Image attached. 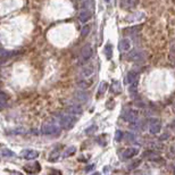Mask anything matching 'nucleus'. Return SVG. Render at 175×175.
<instances>
[{
    "label": "nucleus",
    "instance_id": "nucleus-8",
    "mask_svg": "<svg viewBox=\"0 0 175 175\" xmlns=\"http://www.w3.org/2000/svg\"><path fill=\"white\" fill-rule=\"evenodd\" d=\"M138 153H139V148H137V147L126 148L122 152V158L123 159H131V158L137 156Z\"/></svg>",
    "mask_w": 175,
    "mask_h": 175
},
{
    "label": "nucleus",
    "instance_id": "nucleus-5",
    "mask_svg": "<svg viewBox=\"0 0 175 175\" xmlns=\"http://www.w3.org/2000/svg\"><path fill=\"white\" fill-rule=\"evenodd\" d=\"M162 130V122L158 118L149 119V132L151 134H158Z\"/></svg>",
    "mask_w": 175,
    "mask_h": 175
},
{
    "label": "nucleus",
    "instance_id": "nucleus-6",
    "mask_svg": "<svg viewBox=\"0 0 175 175\" xmlns=\"http://www.w3.org/2000/svg\"><path fill=\"white\" fill-rule=\"evenodd\" d=\"M94 73V66L93 65H85L81 69V72L78 74L80 80H85V78H91Z\"/></svg>",
    "mask_w": 175,
    "mask_h": 175
},
{
    "label": "nucleus",
    "instance_id": "nucleus-28",
    "mask_svg": "<svg viewBox=\"0 0 175 175\" xmlns=\"http://www.w3.org/2000/svg\"><path fill=\"white\" fill-rule=\"evenodd\" d=\"M119 90H121V89H119V83L117 81L114 82V85H112V92H114V93H117V92H119Z\"/></svg>",
    "mask_w": 175,
    "mask_h": 175
},
{
    "label": "nucleus",
    "instance_id": "nucleus-30",
    "mask_svg": "<svg viewBox=\"0 0 175 175\" xmlns=\"http://www.w3.org/2000/svg\"><path fill=\"white\" fill-rule=\"evenodd\" d=\"M96 128H97V126H96V125H92V126H90V128H87V131H85V133H87V134H91V133H93Z\"/></svg>",
    "mask_w": 175,
    "mask_h": 175
},
{
    "label": "nucleus",
    "instance_id": "nucleus-23",
    "mask_svg": "<svg viewBox=\"0 0 175 175\" xmlns=\"http://www.w3.org/2000/svg\"><path fill=\"white\" fill-rule=\"evenodd\" d=\"M6 102H7L6 94L2 93V92H0V109H2L3 107L6 106Z\"/></svg>",
    "mask_w": 175,
    "mask_h": 175
},
{
    "label": "nucleus",
    "instance_id": "nucleus-14",
    "mask_svg": "<svg viewBox=\"0 0 175 175\" xmlns=\"http://www.w3.org/2000/svg\"><path fill=\"white\" fill-rule=\"evenodd\" d=\"M118 47H119V50H121V51H128V50L132 48V46H131V42H130L128 39H122V40L119 41Z\"/></svg>",
    "mask_w": 175,
    "mask_h": 175
},
{
    "label": "nucleus",
    "instance_id": "nucleus-18",
    "mask_svg": "<svg viewBox=\"0 0 175 175\" xmlns=\"http://www.w3.org/2000/svg\"><path fill=\"white\" fill-rule=\"evenodd\" d=\"M108 83H107L106 81H102L101 83H100V85H99V90H98V93L101 96V94H103V93H106V91L108 90Z\"/></svg>",
    "mask_w": 175,
    "mask_h": 175
},
{
    "label": "nucleus",
    "instance_id": "nucleus-16",
    "mask_svg": "<svg viewBox=\"0 0 175 175\" xmlns=\"http://www.w3.org/2000/svg\"><path fill=\"white\" fill-rule=\"evenodd\" d=\"M138 78V73L135 71H131V72H128L126 74V78H125V83H128V84H132L133 82H135Z\"/></svg>",
    "mask_w": 175,
    "mask_h": 175
},
{
    "label": "nucleus",
    "instance_id": "nucleus-2",
    "mask_svg": "<svg viewBox=\"0 0 175 175\" xmlns=\"http://www.w3.org/2000/svg\"><path fill=\"white\" fill-rule=\"evenodd\" d=\"M59 128L53 123H46L41 126V133L44 135H56L59 133Z\"/></svg>",
    "mask_w": 175,
    "mask_h": 175
},
{
    "label": "nucleus",
    "instance_id": "nucleus-27",
    "mask_svg": "<svg viewBox=\"0 0 175 175\" xmlns=\"http://www.w3.org/2000/svg\"><path fill=\"white\" fill-rule=\"evenodd\" d=\"M123 139V132L121 131V130H116L115 132V140L117 141V142H119V141Z\"/></svg>",
    "mask_w": 175,
    "mask_h": 175
},
{
    "label": "nucleus",
    "instance_id": "nucleus-7",
    "mask_svg": "<svg viewBox=\"0 0 175 175\" xmlns=\"http://www.w3.org/2000/svg\"><path fill=\"white\" fill-rule=\"evenodd\" d=\"M91 17H92V12H91V9H88V8H83L78 14V21L82 23H87L88 21H90Z\"/></svg>",
    "mask_w": 175,
    "mask_h": 175
},
{
    "label": "nucleus",
    "instance_id": "nucleus-3",
    "mask_svg": "<svg viewBox=\"0 0 175 175\" xmlns=\"http://www.w3.org/2000/svg\"><path fill=\"white\" fill-rule=\"evenodd\" d=\"M91 56H92V48H91L90 44H85L81 50L78 62H80V64H84V62H87L88 60L90 59Z\"/></svg>",
    "mask_w": 175,
    "mask_h": 175
},
{
    "label": "nucleus",
    "instance_id": "nucleus-21",
    "mask_svg": "<svg viewBox=\"0 0 175 175\" xmlns=\"http://www.w3.org/2000/svg\"><path fill=\"white\" fill-rule=\"evenodd\" d=\"M60 156V152H59V149H55L52 152L50 153L49 156V160L50 162H56L58 159V157Z\"/></svg>",
    "mask_w": 175,
    "mask_h": 175
},
{
    "label": "nucleus",
    "instance_id": "nucleus-31",
    "mask_svg": "<svg viewBox=\"0 0 175 175\" xmlns=\"http://www.w3.org/2000/svg\"><path fill=\"white\" fill-rule=\"evenodd\" d=\"M94 168V165L92 164V165H89V167H85V172H91L92 169Z\"/></svg>",
    "mask_w": 175,
    "mask_h": 175
},
{
    "label": "nucleus",
    "instance_id": "nucleus-12",
    "mask_svg": "<svg viewBox=\"0 0 175 175\" xmlns=\"http://www.w3.org/2000/svg\"><path fill=\"white\" fill-rule=\"evenodd\" d=\"M139 5V0H121V6L125 9H133Z\"/></svg>",
    "mask_w": 175,
    "mask_h": 175
},
{
    "label": "nucleus",
    "instance_id": "nucleus-29",
    "mask_svg": "<svg viewBox=\"0 0 175 175\" xmlns=\"http://www.w3.org/2000/svg\"><path fill=\"white\" fill-rule=\"evenodd\" d=\"M140 162H141V160H135L134 162H132V164H130V165H128V169H134V168H137L138 165H140Z\"/></svg>",
    "mask_w": 175,
    "mask_h": 175
},
{
    "label": "nucleus",
    "instance_id": "nucleus-33",
    "mask_svg": "<svg viewBox=\"0 0 175 175\" xmlns=\"http://www.w3.org/2000/svg\"><path fill=\"white\" fill-rule=\"evenodd\" d=\"M105 1H106V2H109V1H110V0H105Z\"/></svg>",
    "mask_w": 175,
    "mask_h": 175
},
{
    "label": "nucleus",
    "instance_id": "nucleus-10",
    "mask_svg": "<svg viewBox=\"0 0 175 175\" xmlns=\"http://www.w3.org/2000/svg\"><path fill=\"white\" fill-rule=\"evenodd\" d=\"M138 116H139V112L138 110L135 109H128V110H124V114H123V118L126 121V122H133L135 119L138 118Z\"/></svg>",
    "mask_w": 175,
    "mask_h": 175
},
{
    "label": "nucleus",
    "instance_id": "nucleus-11",
    "mask_svg": "<svg viewBox=\"0 0 175 175\" xmlns=\"http://www.w3.org/2000/svg\"><path fill=\"white\" fill-rule=\"evenodd\" d=\"M21 156L25 159H35L38 156H39V152H38L37 150H32V149H25L22 151L21 153Z\"/></svg>",
    "mask_w": 175,
    "mask_h": 175
},
{
    "label": "nucleus",
    "instance_id": "nucleus-32",
    "mask_svg": "<svg viewBox=\"0 0 175 175\" xmlns=\"http://www.w3.org/2000/svg\"><path fill=\"white\" fill-rule=\"evenodd\" d=\"M167 137H169L168 134H167V133H166V134H164V135H162V137L159 138V140H166V138Z\"/></svg>",
    "mask_w": 175,
    "mask_h": 175
},
{
    "label": "nucleus",
    "instance_id": "nucleus-26",
    "mask_svg": "<svg viewBox=\"0 0 175 175\" xmlns=\"http://www.w3.org/2000/svg\"><path fill=\"white\" fill-rule=\"evenodd\" d=\"M89 33H90V26H84L81 31V37L82 38H87Z\"/></svg>",
    "mask_w": 175,
    "mask_h": 175
},
{
    "label": "nucleus",
    "instance_id": "nucleus-9",
    "mask_svg": "<svg viewBox=\"0 0 175 175\" xmlns=\"http://www.w3.org/2000/svg\"><path fill=\"white\" fill-rule=\"evenodd\" d=\"M66 112H68V114H72V115H81L82 114V107L78 105V103H69V105H67L66 106Z\"/></svg>",
    "mask_w": 175,
    "mask_h": 175
},
{
    "label": "nucleus",
    "instance_id": "nucleus-13",
    "mask_svg": "<svg viewBox=\"0 0 175 175\" xmlns=\"http://www.w3.org/2000/svg\"><path fill=\"white\" fill-rule=\"evenodd\" d=\"M74 96L75 99L80 101V102H87L88 100H89V94L85 91H76Z\"/></svg>",
    "mask_w": 175,
    "mask_h": 175
},
{
    "label": "nucleus",
    "instance_id": "nucleus-1",
    "mask_svg": "<svg viewBox=\"0 0 175 175\" xmlns=\"http://www.w3.org/2000/svg\"><path fill=\"white\" fill-rule=\"evenodd\" d=\"M57 117V122L58 124L60 125V128H72L73 126L75 125L76 123V117L75 115H72V114H57L56 115Z\"/></svg>",
    "mask_w": 175,
    "mask_h": 175
},
{
    "label": "nucleus",
    "instance_id": "nucleus-20",
    "mask_svg": "<svg viewBox=\"0 0 175 175\" xmlns=\"http://www.w3.org/2000/svg\"><path fill=\"white\" fill-rule=\"evenodd\" d=\"M123 139L128 142H133L135 140V135L131 132H125V133H123Z\"/></svg>",
    "mask_w": 175,
    "mask_h": 175
},
{
    "label": "nucleus",
    "instance_id": "nucleus-35",
    "mask_svg": "<svg viewBox=\"0 0 175 175\" xmlns=\"http://www.w3.org/2000/svg\"><path fill=\"white\" fill-rule=\"evenodd\" d=\"M174 126H175V122H174Z\"/></svg>",
    "mask_w": 175,
    "mask_h": 175
},
{
    "label": "nucleus",
    "instance_id": "nucleus-34",
    "mask_svg": "<svg viewBox=\"0 0 175 175\" xmlns=\"http://www.w3.org/2000/svg\"><path fill=\"white\" fill-rule=\"evenodd\" d=\"M174 173H175V167H174Z\"/></svg>",
    "mask_w": 175,
    "mask_h": 175
},
{
    "label": "nucleus",
    "instance_id": "nucleus-4",
    "mask_svg": "<svg viewBox=\"0 0 175 175\" xmlns=\"http://www.w3.org/2000/svg\"><path fill=\"white\" fill-rule=\"evenodd\" d=\"M147 51L141 49H134L132 52L128 53V59L133 60V62H141L147 57Z\"/></svg>",
    "mask_w": 175,
    "mask_h": 175
},
{
    "label": "nucleus",
    "instance_id": "nucleus-19",
    "mask_svg": "<svg viewBox=\"0 0 175 175\" xmlns=\"http://www.w3.org/2000/svg\"><path fill=\"white\" fill-rule=\"evenodd\" d=\"M75 151H76V148L75 147H68V148H66V150L64 151V153H62V156H64V158H67V157L74 155Z\"/></svg>",
    "mask_w": 175,
    "mask_h": 175
},
{
    "label": "nucleus",
    "instance_id": "nucleus-24",
    "mask_svg": "<svg viewBox=\"0 0 175 175\" xmlns=\"http://www.w3.org/2000/svg\"><path fill=\"white\" fill-rule=\"evenodd\" d=\"M158 153L156 152V151H153V150H147V151H144L143 153H142V157L143 158H149V157H155L157 156Z\"/></svg>",
    "mask_w": 175,
    "mask_h": 175
},
{
    "label": "nucleus",
    "instance_id": "nucleus-17",
    "mask_svg": "<svg viewBox=\"0 0 175 175\" xmlns=\"http://www.w3.org/2000/svg\"><path fill=\"white\" fill-rule=\"evenodd\" d=\"M91 83H92V81H91L90 78H85V80H80L78 83V85L80 89L85 90V89H88V88L91 87Z\"/></svg>",
    "mask_w": 175,
    "mask_h": 175
},
{
    "label": "nucleus",
    "instance_id": "nucleus-25",
    "mask_svg": "<svg viewBox=\"0 0 175 175\" xmlns=\"http://www.w3.org/2000/svg\"><path fill=\"white\" fill-rule=\"evenodd\" d=\"M1 153H2V156L5 157H16V155L12 151H10L9 149H3L2 151H1Z\"/></svg>",
    "mask_w": 175,
    "mask_h": 175
},
{
    "label": "nucleus",
    "instance_id": "nucleus-22",
    "mask_svg": "<svg viewBox=\"0 0 175 175\" xmlns=\"http://www.w3.org/2000/svg\"><path fill=\"white\" fill-rule=\"evenodd\" d=\"M105 53H106V57L108 59H112V48L110 44H107L106 47H105Z\"/></svg>",
    "mask_w": 175,
    "mask_h": 175
},
{
    "label": "nucleus",
    "instance_id": "nucleus-15",
    "mask_svg": "<svg viewBox=\"0 0 175 175\" xmlns=\"http://www.w3.org/2000/svg\"><path fill=\"white\" fill-rule=\"evenodd\" d=\"M140 28H142V25H135V26H132V28H124V30H123V33H124L125 35H133L140 31Z\"/></svg>",
    "mask_w": 175,
    "mask_h": 175
}]
</instances>
